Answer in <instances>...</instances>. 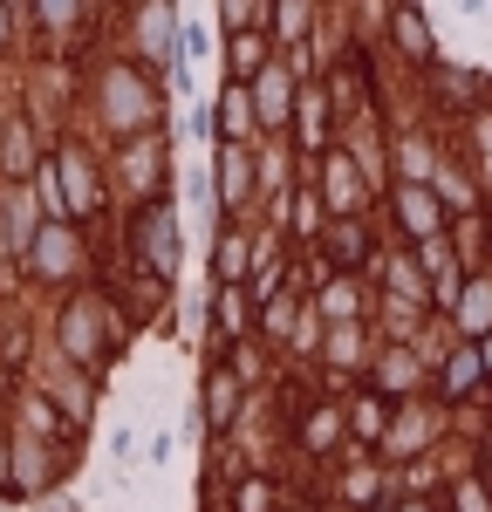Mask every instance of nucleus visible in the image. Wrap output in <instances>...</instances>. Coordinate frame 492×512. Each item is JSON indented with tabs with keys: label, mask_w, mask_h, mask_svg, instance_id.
Returning a JSON list of instances; mask_svg holds the SVG:
<instances>
[{
	"label": "nucleus",
	"mask_w": 492,
	"mask_h": 512,
	"mask_svg": "<svg viewBox=\"0 0 492 512\" xmlns=\"http://www.w3.org/2000/svg\"><path fill=\"white\" fill-rule=\"evenodd\" d=\"M226 410H233V383L219 376V383H212V417H226Z\"/></svg>",
	"instance_id": "nucleus-1"
}]
</instances>
